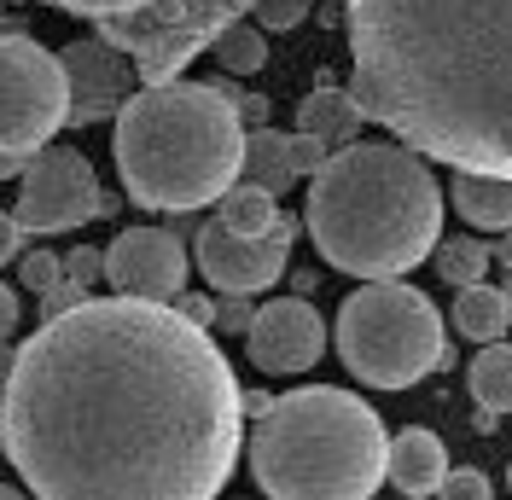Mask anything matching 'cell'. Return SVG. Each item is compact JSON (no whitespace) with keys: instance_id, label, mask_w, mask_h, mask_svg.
I'll use <instances>...</instances> for the list:
<instances>
[{"instance_id":"cell-1","label":"cell","mask_w":512,"mask_h":500,"mask_svg":"<svg viewBox=\"0 0 512 500\" xmlns=\"http://www.w3.org/2000/svg\"><path fill=\"white\" fill-rule=\"evenodd\" d=\"M245 419L222 344L140 297L41 320L0 384V454L35 500H216Z\"/></svg>"},{"instance_id":"cell-2","label":"cell","mask_w":512,"mask_h":500,"mask_svg":"<svg viewBox=\"0 0 512 500\" xmlns=\"http://www.w3.org/2000/svg\"><path fill=\"white\" fill-rule=\"evenodd\" d=\"M350 94L396 146L512 181V0H344Z\"/></svg>"},{"instance_id":"cell-3","label":"cell","mask_w":512,"mask_h":500,"mask_svg":"<svg viewBox=\"0 0 512 500\" xmlns=\"http://www.w3.org/2000/svg\"><path fill=\"white\" fill-rule=\"evenodd\" d=\"M309 239L320 262L355 280H402L443 245V187L408 146L355 140L309 181Z\"/></svg>"},{"instance_id":"cell-4","label":"cell","mask_w":512,"mask_h":500,"mask_svg":"<svg viewBox=\"0 0 512 500\" xmlns=\"http://www.w3.org/2000/svg\"><path fill=\"white\" fill-rule=\"evenodd\" d=\"M245 117L216 82H158L117 111V175L140 210L192 216L245 175Z\"/></svg>"},{"instance_id":"cell-5","label":"cell","mask_w":512,"mask_h":500,"mask_svg":"<svg viewBox=\"0 0 512 500\" xmlns=\"http://www.w3.org/2000/svg\"><path fill=\"white\" fill-rule=\"evenodd\" d=\"M251 477L268 500H373L390 483L384 419L332 384L286 390L251 425Z\"/></svg>"},{"instance_id":"cell-6","label":"cell","mask_w":512,"mask_h":500,"mask_svg":"<svg viewBox=\"0 0 512 500\" xmlns=\"http://www.w3.org/2000/svg\"><path fill=\"white\" fill-rule=\"evenodd\" d=\"M338 361L373 390H408L425 373L448 367V338L437 303L396 280H373L338 309Z\"/></svg>"},{"instance_id":"cell-7","label":"cell","mask_w":512,"mask_h":500,"mask_svg":"<svg viewBox=\"0 0 512 500\" xmlns=\"http://www.w3.org/2000/svg\"><path fill=\"white\" fill-rule=\"evenodd\" d=\"M53 6L99 24V41L134 59L140 88L175 82L198 53L222 41L227 24L256 12V0H53Z\"/></svg>"},{"instance_id":"cell-8","label":"cell","mask_w":512,"mask_h":500,"mask_svg":"<svg viewBox=\"0 0 512 500\" xmlns=\"http://www.w3.org/2000/svg\"><path fill=\"white\" fill-rule=\"evenodd\" d=\"M70 128V82L59 53L30 30H0V152L35 157Z\"/></svg>"},{"instance_id":"cell-9","label":"cell","mask_w":512,"mask_h":500,"mask_svg":"<svg viewBox=\"0 0 512 500\" xmlns=\"http://www.w3.org/2000/svg\"><path fill=\"white\" fill-rule=\"evenodd\" d=\"M111 210H117V192L99 187L94 163L76 146H47L18 175L12 216L24 233H70V227H88L94 216H111Z\"/></svg>"},{"instance_id":"cell-10","label":"cell","mask_w":512,"mask_h":500,"mask_svg":"<svg viewBox=\"0 0 512 500\" xmlns=\"http://www.w3.org/2000/svg\"><path fill=\"white\" fill-rule=\"evenodd\" d=\"M291 239H297V216H280L268 227V239H239L222 221H204L192 233V256H198V274L222 297H256L286 274Z\"/></svg>"},{"instance_id":"cell-11","label":"cell","mask_w":512,"mask_h":500,"mask_svg":"<svg viewBox=\"0 0 512 500\" xmlns=\"http://www.w3.org/2000/svg\"><path fill=\"white\" fill-rule=\"evenodd\" d=\"M105 280L117 285V297L140 303H175L187 285V245L169 227H128L105 250Z\"/></svg>"},{"instance_id":"cell-12","label":"cell","mask_w":512,"mask_h":500,"mask_svg":"<svg viewBox=\"0 0 512 500\" xmlns=\"http://www.w3.org/2000/svg\"><path fill=\"white\" fill-rule=\"evenodd\" d=\"M245 355H251L256 373L268 378L309 373L326 355V320L315 314L309 297H280V303L256 309V326L245 332Z\"/></svg>"},{"instance_id":"cell-13","label":"cell","mask_w":512,"mask_h":500,"mask_svg":"<svg viewBox=\"0 0 512 500\" xmlns=\"http://www.w3.org/2000/svg\"><path fill=\"white\" fill-rule=\"evenodd\" d=\"M64 64V82H70V128H88V123H105V117H117L128 99H134V59L117 53L111 41H70L59 53Z\"/></svg>"},{"instance_id":"cell-14","label":"cell","mask_w":512,"mask_h":500,"mask_svg":"<svg viewBox=\"0 0 512 500\" xmlns=\"http://www.w3.org/2000/svg\"><path fill=\"white\" fill-rule=\"evenodd\" d=\"M448 477V454H443V437L431 431H402L390 437V489L408 500H425L437 495Z\"/></svg>"},{"instance_id":"cell-15","label":"cell","mask_w":512,"mask_h":500,"mask_svg":"<svg viewBox=\"0 0 512 500\" xmlns=\"http://www.w3.org/2000/svg\"><path fill=\"white\" fill-rule=\"evenodd\" d=\"M361 123L367 117H361L350 88H315V94L303 99V111H297V134H315L326 152L332 146H355V128Z\"/></svg>"},{"instance_id":"cell-16","label":"cell","mask_w":512,"mask_h":500,"mask_svg":"<svg viewBox=\"0 0 512 500\" xmlns=\"http://www.w3.org/2000/svg\"><path fill=\"white\" fill-rule=\"evenodd\" d=\"M454 210L483 233H512V181L495 175H454Z\"/></svg>"},{"instance_id":"cell-17","label":"cell","mask_w":512,"mask_h":500,"mask_svg":"<svg viewBox=\"0 0 512 500\" xmlns=\"http://www.w3.org/2000/svg\"><path fill=\"white\" fill-rule=\"evenodd\" d=\"M454 326L478 344H501V332L512 326V303L501 285H466L454 291Z\"/></svg>"},{"instance_id":"cell-18","label":"cell","mask_w":512,"mask_h":500,"mask_svg":"<svg viewBox=\"0 0 512 500\" xmlns=\"http://www.w3.org/2000/svg\"><path fill=\"white\" fill-rule=\"evenodd\" d=\"M239 181H251V187H262V192H286L291 181H297L280 128H251V134H245V175H239Z\"/></svg>"},{"instance_id":"cell-19","label":"cell","mask_w":512,"mask_h":500,"mask_svg":"<svg viewBox=\"0 0 512 500\" xmlns=\"http://www.w3.org/2000/svg\"><path fill=\"white\" fill-rule=\"evenodd\" d=\"M466 384H472V402H478V413H512V344H483L478 361H472V373H466Z\"/></svg>"},{"instance_id":"cell-20","label":"cell","mask_w":512,"mask_h":500,"mask_svg":"<svg viewBox=\"0 0 512 500\" xmlns=\"http://www.w3.org/2000/svg\"><path fill=\"white\" fill-rule=\"evenodd\" d=\"M227 233H239V239H268V227L280 221V204H274V192L251 187V181H239V187L222 198V210H216Z\"/></svg>"},{"instance_id":"cell-21","label":"cell","mask_w":512,"mask_h":500,"mask_svg":"<svg viewBox=\"0 0 512 500\" xmlns=\"http://www.w3.org/2000/svg\"><path fill=\"white\" fill-rule=\"evenodd\" d=\"M431 262H437L443 285L466 291V285H483V268H489V245H483V239H443Z\"/></svg>"},{"instance_id":"cell-22","label":"cell","mask_w":512,"mask_h":500,"mask_svg":"<svg viewBox=\"0 0 512 500\" xmlns=\"http://www.w3.org/2000/svg\"><path fill=\"white\" fill-rule=\"evenodd\" d=\"M216 59H222V70H233V76H256L262 64H268V47H262V35L245 30V24H227L222 41L210 47Z\"/></svg>"},{"instance_id":"cell-23","label":"cell","mask_w":512,"mask_h":500,"mask_svg":"<svg viewBox=\"0 0 512 500\" xmlns=\"http://www.w3.org/2000/svg\"><path fill=\"white\" fill-rule=\"evenodd\" d=\"M18 280L47 297L53 285H64V256H53V250H24L18 256Z\"/></svg>"},{"instance_id":"cell-24","label":"cell","mask_w":512,"mask_h":500,"mask_svg":"<svg viewBox=\"0 0 512 500\" xmlns=\"http://www.w3.org/2000/svg\"><path fill=\"white\" fill-rule=\"evenodd\" d=\"M309 6H315V0H256L251 18L262 30H297V24L309 18Z\"/></svg>"},{"instance_id":"cell-25","label":"cell","mask_w":512,"mask_h":500,"mask_svg":"<svg viewBox=\"0 0 512 500\" xmlns=\"http://www.w3.org/2000/svg\"><path fill=\"white\" fill-rule=\"evenodd\" d=\"M286 152H291V175H309V181L332 163V152L320 146L315 134H286Z\"/></svg>"},{"instance_id":"cell-26","label":"cell","mask_w":512,"mask_h":500,"mask_svg":"<svg viewBox=\"0 0 512 500\" xmlns=\"http://www.w3.org/2000/svg\"><path fill=\"white\" fill-rule=\"evenodd\" d=\"M437 500H495L489 495V477H483L478 466H448V477H443V489H437Z\"/></svg>"},{"instance_id":"cell-27","label":"cell","mask_w":512,"mask_h":500,"mask_svg":"<svg viewBox=\"0 0 512 500\" xmlns=\"http://www.w3.org/2000/svg\"><path fill=\"white\" fill-rule=\"evenodd\" d=\"M82 303H94V291H88V285H76V280H64V285H53V291L41 297V320H59V314L82 309Z\"/></svg>"},{"instance_id":"cell-28","label":"cell","mask_w":512,"mask_h":500,"mask_svg":"<svg viewBox=\"0 0 512 500\" xmlns=\"http://www.w3.org/2000/svg\"><path fill=\"white\" fill-rule=\"evenodd\" d=\"M99 274H105V256H99L94 245H76L70 256H64V280H76V285H88V291H94Z\"/></svg>"},{"instance_id":"cell-29","label":"cell","mask_w":512,"mask_h":500,"mask_svg":"<svg viewBox=\"0 0 512 500\" xmlns=\"http://www.w3.org/2000/svg\"><path fill=\"white\" fill-rule=\"evenodd\" d=\"M256 326V309L245 303V297H216V332H251Z\"/></svg>"},{"instance_id":"cell-30","label":"cell","mask_w":512,"mask_h":500,"mask_svg":"<svg viewBox=\"0 0 512 500\" xmlns=\"http://www.w3.org/2000/svg\"><path fill=\"white\" fill-rule=\"evenodd\" d=\"M169 309H175V314H187L192 326H204V332L216 326V303H210V297H192V291H181V297H175Z\"/></svg>"},{"instance_id":"cell-31","label":"cell","mask_w":512,"mask_h":500,"mask_svg":"<svg viewBox=\"0 0 512 500\" xmlns=\"http://www.w3.org/2000/svg\"><path fill=\"white\" fill-rule=\"evenodd\" d=\"M18 256H24V227H18V216H6V210H0V268H6V262H18Z\"/></svg>"},{"instance_id":"cell-32","label":"cell","mask_w":512,"mask_h":500,"mask_svg":"<svg viewBox=\"0 0 512 500\" xmlns=\"http://www.w3.org/2000/svg\"><path fill=\"white\" fill-rule=\"evenodd\" d=\"M18 332V291L0 280V349H6V338Z\"/></svg>"},{"instance_id":"cell-33","label":"cell","mask_w":512,"mask_h":500,"mask_svg":"<svg viewBox=\"0 0 512 500\" xmlns=\"http://www.w3.org/2000/svg\"><path fill=\"white\" fill-rule=\"evenodd\" d=\"M233 105H239L245 128H268V94H239Z\"/></svg>"},{"instance_id":"cell-34","label":"cell","mask_w":512,"mask_h":500,"mask_svg":"<svg viewBox=\"0 0 512 500\" xmlns=\"http://www.w3.org/2000/svg\"><path fill=\"white\" fill-rule=\"evenodd\" d=\"M30 169V157H18V152H0V181H12V175H24Z\"/></svg>"},{"instance_id":"cell-35","label":"cell","mask_w":512,"mask_h":500,"mask_svg":"<svg viewBox=\"0 0 512 500\" xmlns=\"http://www.w3.org/2000/svg\"><path fill=\"white\" fill-rule=\"evenodd\" d=\"M489 256H495V262H507V268H512V239H495V245H489Z\"/></svg>"},{"instance_id":"cell-36","label":"cell","mask_w":512,"mask_h":500,"mask_svg":"<svg viewBox=\"0 0 512 500\" xmlns=\"http://www.w3.org/2000/svg\"><path fill=\"white\" fill-rule=\"evenodd\" d=\"M0 500H30V495H18V489H6V483H0Z\"/></svg>"},{"instance_id":"cell-37","label":"cell","mask_w":512,"mask_h":500,"mask_svg":"<svg viewBox=\"0 0 512 500\" xmlns=\"http://www.w3.org/2000/svg\"><path fill=\"white\" fill-rule=\"evenodd\" d=\"M0 30H12V24H6V0H0Z\"/></svg>"},{"instance_id":"cell-38","label":"cell","mask_w":512,"mask_h":500,"mask_svg":"<svg viewBox=\"0 0 512 500\" xmlns=\"http://www.w3.org/2000/svg\"><path fill=\"white\" fill-rule=\"evenodd\" d=\"M501 291H507V303H512V274H507V280H501Z\"/></svg>"},{"instance_id":"cell-39","label":"cell","mask_w":512,"mask_h":500,"mask_svg":"<svg viewBox=\"0 0 512 500\" xmlns=\"http://www.w3.org/2000/svg\"><path fill=\"white\" fill-rule=\"evenodd\" d=\"M326 6H344V0H326Z\"/></svg>"},{"instance_id":"cell-40","label":"cell","mask_w":512,"mask_h":500,"mask_svg":"<svg viewBox=\"0 0 512 500\" xmlns=\"http://www.w3.org/2000/svg\"><path fill=\"white\" fill-rule=\"evenodd\" d=\"M6 6H24V0H6Z\"/></svg>"},{"instance_id":"cell-41","label":"cell","mask_w":512,"mask_h":500,"mask_svg":"<svg viewBox=\"0 0 512 500\" xmlns=\"http://www.w3.org/2000/svg\"><path fill=\"white\" fill-rule=\"evenodd\" d=\"M507 483H512V466H507Z\"/></svg>"}]
</instances>
